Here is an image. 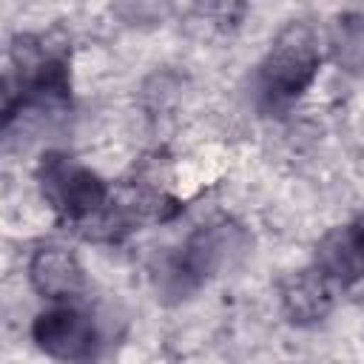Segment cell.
<instances>
[{"label": "cell", "instance_id": "obj_1", "mask_svg": "<svg viewBox=\"0 0 364 364\" xmlns=\"http://www.w3.org/2000/svg\"><path fill=\"white\" fill-rule=\"evenodd\" d=\"M37 179L43 199L51 205L60 222L74 230H82L94 216H100L111 196V188L94 171L60 151H48L40 159Z\"/></svg>", "mask_w": 364, "mask_h": 364}, {"label": "cell", "instance_id": "obj_2", "mask_svg": "<svg viewBox=\"0 0 364 364\" xmlns=\"http://www.w3.org/2000/svg\"><path fill=\"white\" fill-rule=\"evenodd\" d=\"M318 63H321V46L316 28L307 20H293L276 37V43L270 46L262 63L259 71L262 97L276 108L293 102L313 82Z\"/></svg>", "mask_w": 364, "mask_h": 364}, {"label": "cell", "instance_id": "obj_3", "mask_svg": "<svg viewBox=\"0 0 364 364\" xmlns=\"http://www.w3.org/2000/svg\"><path fill=\"white\" fill-rule=\"evenodd\" d=\"M31 336L46 355L68 364L88 361L97 350V327L91 316L74 304L43 310L31 324Z\"/></svg>", "mask_w": 364, "mask_h": 364}, {"label": "cell", "instance_id": "obj_4", "mask_svg": "<svg viewBox=\"0 0 364 364\" xmlns=\"http://www.w3.org/2000/svg\"><path fill=\"white\" fill-rule=\"evenodd\" d=\"M242 247V230L236 225H208L199 228L182 247L179 259L173 262L176 284H199L222 264H228L230 253Z\"/></svg>", "mask_w": 364, "mask_h": 364}, {"label": "cell", "instance_id": "obj_5", "mask_svg": "<svg viewBox=\"0 0 364 364\" xmlns=\"http://www.w3.org/2000/svg\"><path fill=\"white\" fill-rule=\"evenodd\" d=\"M28 282L40 296L63 301V299H74L82 290L85 276L80 259L68 247L43 245L28 259Z\"/></svg>", "mask_w": 364, "mask_h": 364}, {"label": "cell", "instance_id": "obj_6", "mask_svg": "<svg viewBox=\"0 0 364 364\" xmlns=\"http://www.w3.org/2000/svg\"><path fill=\"white\" fill-rule=\"evenodd\" d=\"M336 301V282L318 270L307 267L282 282V310L293 324L321 321Z\"/></svg>", "mask_w": 364, "mask_h": 364}, {"label": "cell", "instance_id": "obj_7", "mask_svg": "<svg viewBox=\"0 0 364 364\" xmlns=\"http://www.w3.org/2000/svg\"><path fill=\"white\" fill-rule=\"evenodd\" d=\"M316 267L336 284H353L364 279V213L350 225L330 230L316 247Z\"/></svg>", "mask_w": 364, "mask_h": 364}, {"label": "cell", "instance_id": "obj_8", "mask_svg": "<svg viewBox=\"0 0 364 364\" xmlns=\"http://www.w3.org/2000/svg\"><path fill=\"white\" fill-rule=\"evenodd\" d=\"M333 48H336V60L338 63H344L350 68H361L364 65V17L361 14L338 17Z\"/></svg>", "mask_w": 364, "mask_h": 364}]
</instances>
